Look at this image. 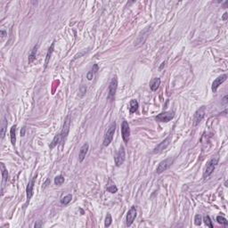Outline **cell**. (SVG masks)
Instances as JSON below:
<instances>
[{
  "label": "cell",
  "mask_w": 228,
  "mask_h": 228,
  "mask_svg": "<svg viewBox=\"0 0 228 228\" xmlns=\"http://www.w3.org/2000/svg\"><path fill=\"white\" fill-rule=\"evenodd\" d=\"M218 159H219L218 157H213L210 160L208 161L205 171H204V174H203V178L204 179L208 178L213 173L215 167H217V165L218 163Z\"/></svg>",
  "instance_id": "6da1fadb"
},
{
  "label": "cell",
  "mask_w": 228,
  "mask_h": 228,
  "mask_svg": "<svg viewBox=\"0 0 228 228\" xmlns=\"http://www.w3.org/2000/svg\"><path fill=\"white\" fill-rule=\"evenodd\" d=\"M115 130H116V123L112 122L105 133L104 139H103V145L104 146H108L112 143V141L113 139L114 133H115Z\"/></svg>",
  "instance_id": "7a4b0ae2"
},
{
  "label": "cell",
  "mask_w": 228,
  "mask_h": 228,
  "mask_svg": "<svg viewBox=\"0 0 228 228\" xmlns=\"http://www.w3.org/2000/svg\"><path fill=\"white\" fill-rule=\"evenodd\" d=\"M117 87H118V79H117V77H113L111 83H110V86H109V94H108V99H110L111 101H112L114 99V96H115V94H116V91H117Z\"/></svg>",
  "instance_id": "3957f363"
},
{
  "label": "cell",
  "mask_w": 228,
  "mask_h": 228,
  "mask_svg": "<svg viewBox=\"0 0 228 228\" xmlns=\"http://www.w3.org/2000/svg\"><path fill=\"white\" fill-rule=\"evenodd\" d=\"M125 158H126L125 149H124V147H121V149L118 151V152L116 153L115 157H114L116 166L117 167L121 166L124 163V161H125Z\"/></svg>",
  "instance_id": "277c9868"
},
{
  "label": "cell",
  "mask_w": 228,
  "mask_h": 228,
  "mask_svg": "<svg viewBox=\"0 0 228 228\" xmlns=\"http://www.w3.org/2000/svg\"><path fill=\"white\" fill-rule=\"evenodd\" d=\"M174 118V112H165L160 113L156 117V121L160 122H169Z\"/></svg>",
  "instance_id": "5b68a950"
},
{
  "label": "cell",
  "mask_w": 228,
  "mask_h": 228,
  "mask_svg": "<svg viewBox=\"0 0 228 228\" xmlns=\"http://www.w3.org/2000/svg\"><path fill=\"white\" fill-rule=\"evenodd\" d=\"M172 162H173V159H171V158L166 159L165 160L161 161V162L159 164V166H158V167H157V170H156V171H157L158 174H160V173L164 172L165 170H167V169L171 166Z\"/></svg>",
  "instance_id": "8992f818"
},
{
  "label": "cell",
  "mask_w": 228,
  "mask_h": 228,
  "mask_svg": "<svg viewBox=\"0 0 228 228\" xmlns=\"http://www.w3.org/2000/svg\"><path fill=\"white\" fill-rule=\"evenodd\" d=\"M121 135H122L123 141L126 143H127L129 140V136H130V128H129L128 123L126 121H124L121 125Z\"/></svg>",
  "instance_id": "52a82bcc"
},
{
  "label": "cell",
  "mask_w": 228,
  "mask_h": 228,
  "mask_svg": "<svg viewBox=\"0 0 228 228\" xmlns=\"http://www.w3.org/2000/svg\"><path fill=\"white\" fill-rule=\"evenodd\" d=\"M70 117H67L66 121L64 122V125H63V128L62 130V132L60 133L61 135V138H62V143H63L66 140V137L69 134V131H70Z\"/></svg>",
  "instance_id": "ba28073f"
},
{
  "label": "cell",
  "mask_w": 228,
  "mask_h": 228,
  "mask_svg": "<svg viewBox=\"0 0 228 228\" xmlns=\"http://www.w3.org/2000/svg\"><path fill=\"white\" fill-rule=\"evenodd\" d=\"M170 141H171V138L170 136H167L165 140H163L159 145H157V147H156L153 151V153H160L162 151H164L167 146L169 145V143H170Z\"/></svg>",
  "instance_id": "9c48e42d"
},
{
  "label": "cell",
  "mask_w": 228,
  "mask_h": 228,
  "mask_svg": "<svg viewBox=\"0 0 228 228\" xmlns=\"http://www.w3.org/2000/svg\"><path fill=\"white\" fill-rule=\"evenodd\" d=\"M136 218V207H132L128 212H127V226H130L132 224H133L135 218Z\"/></svg>",
  "instance_id": "30bf717a"
},
{
  "label": "cell",
  "mask_w": 228,
  "mask_h": 228,
  "mask_svg": "<svg viewBox=\"0 0 228 228\" xmlns=\"http://www.w3.org/2000/svg\"><path fill=\"white\" fill-rule=\"evenodd\" d=\"M36 177L37 176H34L30 181V183L28 184V186L26 189V193H27V203H26V205L29 203L30 200L31 199V197L33 195V189H34V185H35V182H36Z\"/></svg>",
  "instance_id": "8fae6325"
},
{
  "label": "cell",
  "mask_w": 228,
  "mask_h": 228,
  "mask_svg": "<svg viewBox=\"0 0 228 228\" xmlns=\"http://www.w3.org/2000/svg\"><path fill=\"white\" fill-rule=\"evenodd\" d=\"M226 79H227V75H226V74H224V75H222V76H219L218 79H216L214 80L213 84H212V91H213L214 93L217 92L218 87L221 85L223 82H225V81L226 80Z\"/></svg>",
  "instance_id": "7c38bea8"
},
{
  "label": "cell",
  "mask_w": 228,
  "mask_h": 228,
  "mask_svg": "<svg viewBox=\"0 0 228 228\" xmlns=\"http://www.w3.org/2000/svg\"><path fill=\"white\" fill-rule=\"evenodd\" d=\"M205 116V108L201 107L200 110H198L194 115V126H197L201 121L202 118Z\"/></svg>",
  "instance_id": "4fadbf2b"
},
{
  "label": "cell",
  "mask_w": 228,
  "mask_h": 228,
  "mask_svg": "<svg viewBox=\"0 0 228 228\" xmlns=\"http://www.w3.org/2000/svg\"><path fill=\"white\" fill-rule=\"evenodd\" d=\"M88 149H89V145L87 143H84V145H82V147L80 148L79 153V160L80 162H82L84 160H85L86 156H87V154L88 152Z\"/></svg>",
  "instance_id": "5bb4252c"
},
{
  "label": "cell",
  "mask_w": 228,
  "mask_h": 228,
  "mask_svg": "<svg viewBox=\"0 0 228 228\" xmlns=\"http://www.w3.org/2000/svg\"><path fill=\"white\" fill-rule=\"evenodd\" d=\"M1 172H2V178H3V181H2V193H3L5 185H6V183L7 181V178H8L7 169H6V167H5V165L3 163L1 164Z\"/></svg>",
  "instance_id": "9a60e30c"
},
{
  "label": "cell",
  "mask_w": 228,
  "mask_h": 228,
  "mask_svg": "<svg viewBox=\"0 0 228 228\" xmlns=\"http://www.w3.org/2000/svg\"><path fill=\"white\" fill-rule=\"evenodd\" d=\"M97 71H98V65H97V64H94V65L93 66V68L88 71V73H87V79L88 80H92V79H94L95 73H96Z\"/></svg>",
  "instance_id": "2e32d148"
},
{
  "label": "cell",
  "mask_w": 228,
  "mask_h": 228,
  "mask_svg": "<svg viewBox=\"0 0 228 228\" xmlns=\"http://www.w3.org/2000/svg\"><path fill=\"white\" fill-rule=\"evenodd\" d=\"M160 85V79L159 78L153 79L151 81V83H150V87H151V89H152V91H156V90L159 88Z\"/></svg>",
  "instance_id": "e0dca14e"
},
{
  "label": "cell",
  "mask_w": 228,
  "mask_h": 228,
  "mask_svg": "<svg viewBox=\"0 0 228 228\" xmlns=\"http://www.w3.org/2000/svg\"><path fill=\"white\" fill-rule=\"evenodd\" d=\"M10 137H11V142L12 145H15V142H16V126H13L10 129Z\"/></svg>",
  "instance_id": "ac0fdd59"
},
{
  "label": "cell",
  "mask_w": 228,
  "mask_h": 228,
  "mask_svg": "<svg viewBox=\"0 0 228 228\" xmlns=\"http://www.w3.org/2000/svg\"><path fill=\"white\" fill-rule=\"evenodd\" d=\"M38 47H39V45H35L33 47V49L31 50V52L30 53V54H29V63H33L34 60L36 59V54H37Z\"/></svg>",
  "instance_id": "d6986e66"
},
{
  "label": "cell",
  "mask_w": 228,
  "mask_h": 228,
  "mask_svg": "<svg viewBox=\"0 0 228 228\" xmlns=\"http://www.w3.org/2000/svg\"><path fill=\"white\" fill-rule=\"evenodd\" d=\"M138 110V102L136 100H132L129 104V111L131 113H134Z\"/></svg>",
  "instance_id": "ffe728a7"
},
{
  "label": "cell",
  "mask_w": 228,
  "mask_h": 228,
  "mask_svg": "<svg viewBox=\"0 0 228 228\" xmlns=\"http://www.w3.org/2000/svg\"><path fill=\"white\" fill-rule=\"evenodd\" d=\"M60 143H62V138H61V135L58 134L54 136V140L52 141L51 143V145H50V149H53L57 145H59Z\"/></svg>",
  "instance_id": "44dd1931"
},
{
  "label": "cell",
  "mask_w": 228,
  "mask_h": 228,
  "mask_svg": "<svg viewBox=\"0 0 228 228\" xmlns=\"http://www.w3.org/2000/svg\"><path fill=\"white\" fill-rule=\"evenodd\" d=\"M54 43L51 45L50 48L48 49V52H47V54H46V58H45V67H46V66H47V64H48L49 59H50V57H51V55H52V53H53V51H54Z\"/></svg>",
  "instance_id": "7402d4cb"
},
{
  "label": "cell",
  "mask_w": 228,
  "mask_h": 228,
  "mask_svg": "<svg viewBox=\"0 0 228 228\" xmlns=\"http://www.w3.org/2000/svg\"><path fill=\"white\" fill-rule=\"evenodd\" d=\"M71 199H72V196H71V194H68L66 196H64L62 200H61V203L63 204V205H67V204H69L71 200Z\"/></svg>",
  "instance_id": "603a6c76"
},
{
  "label": "cell",
  "mask_w": 228,
  "mask_h": 228,
  "mask_svg": "<svg viewBox=\"0 0 228 228\" xmlns=\"http://www.w3.org/2000/svg\"><path fill=\"white\" fill-rule=\"evenodd\" d=\"M64 182V177L63 176H57L54 178V184L56 185H61Z\"/></svg>",
  "instance_id": "cb8c5ba5"
},
{
  "label": "cell",
  "mask_w": 228,
  "mask_h": 228,
  "mask_svg": "<svg viewBox=\"0 0 228 228\" xmlns=\"http://www.w3.org/2000/svg\"><path fill=\"white\" fill-rule=\"evenodd\" d=\"M112 217H111V214H107L106 216V218H105V224H104V226L105 227H109L112 224Z\"/></svg>",
  "instance_id": "d4e9b609"
},
{
  "label": "cell",
  "mask_w": 228,
  "mask_h": 228,
  "mask_svg": "<svg viewBox=\"0 0 228 228\" xmlns=\"http://www.w3.org/2000/svg\"><path fill=\"white\" fill-rule=\"evenodd\" d=\"M203 221H204V223H205V225H206L207 226H209V227H210V228L213 227V225H212V223H211V220H210L209 216H205V217L203 218Z\"/></svg>",
  "instance_id": "484cf974"
},
{
  "label": "cell",
  "mask_w": 228,
  "mask_h": 228,
  "mask_svg": "<svg viewBox=\"0 0 228 228\" xmlns=\"http://www.w3.org/2000/svg\"><path fill=\"white\" fill-rule=\"evenodd\" d=\"M217 221H218L219 224H221V225H228L227 220H226L224 217H222V216H218V217H217Z\"/></svg>",
  "instance_id": "4316f807"
},
{
  "label": "cell",
  "mask_w": 228,
  "mask_h": 228,
  "mask_svg": "<svg viewBox=\"0 0 228 228\" xmlns=\"http://www.w3.org/2000/svg\"><path fill=\"white\" fill-rule=\"evenodd\" d=\"M107 191H110V193H112V194H115V193H117L118 188H117V186L115 185H112L107 187Z\"/></svg>",
  "instance_id": "83f0119b"
},
{
  "label": "cell",
  "mask_w": 228,
  "mask_h": 228,
  "mask_svg": "<svg viewBox=\"0 0 228 228\" xmlns=\"http://www.w3.org/2000/svg\"><path fill=\"white\" fill-rule=\"evenodd\" d=\"M7 127V123H6V121L4 119V121L2 123V127H1V137L3 138L4 136H5V131H6V127Z\"/></svg>",
  "instance_id": "f1b7e54d"
},
{
  "label": "cell",
  "mask_w": 228,
  "mask_h": 228,
  "mask_svg": "<svg viewBox=\"0 0 228 228\" xmlns=\"http://www.w3.org/2000/svg\"><path fill=\"white\" fill-rule=\"evenodd\" d=\"M194 223H195L196 225H200V224H201V217H200V215H196V216H195Z\"/></svg>",
  "instance_id": "f546056e"
},
{
  "label": "cell",
  "mask_w": 228,
  "mask_h": 228,
  "mask_svg": "<svg viewBox=\"0 0 228 228\" xmlns=\"http://www.w3.org/2000/svg\"><path fill=\"white\" fill-rule=\"evenodd\" d=\"M25 130H26L25 127H22V130L21 131V136H25Z\"/></svg>",
  "instance_id": "4dcf8cb0"
},
{
  "label": "cell",
  "mask_w": 228,
  "mask_h": 228,
  "mask_svg": "<svg viewBox=\"0 0 228 228\" xmlns=\"http://www.w3.org/2000/svg\"><path fill=\"white\" fill-rule=\"evenodd\" d=\"M42 226V223L41 222H38L37 224H35V227L37 228V227H41Z\"/></svg>",
  "instance_id": "1f68e13d"
},
{
  "label": "cell",
  "mask_w": 228,
  "mask_h": 228,
  "mask_svg": "<svg viewBox=\"0 0 228 228\" xmlns=\"http://www.w3.org/2000/svg\"><path fill=\"white\" fill-rule=\"evenodd\" d=\"M224 14H225V15H224L223 19H224V20H225V19H226V16H227V13H225Z\"/></svg>",
  "instance_id": "d6a6232c"
}]
</instances>
